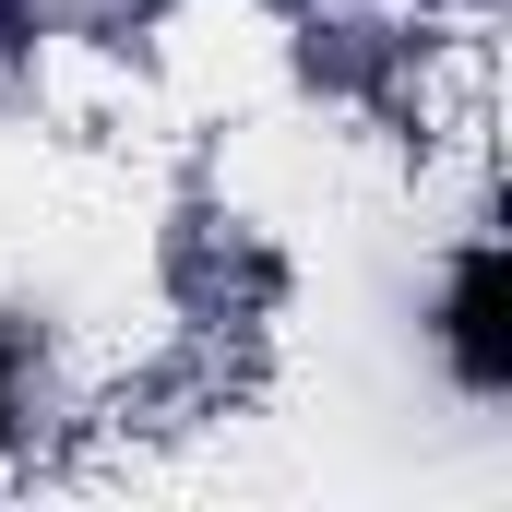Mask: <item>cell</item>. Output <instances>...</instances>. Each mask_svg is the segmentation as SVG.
Here are the masks:
<instances>
[{
    "mask_svg": "<svg viewBox=\"0 0 512 512\" xmlns=\"http://www.w3.org/2000/svg\"><path fill=\"white\" fill-rule=\"evenodd\" d=\"M441 358H453L465 393H512V251H501V239H465V251H453Z\"/></svg>",
    "mask_w": 512,
    "mask_h": 512,
    "instance_id": "cell-1",
    "label": "cell"
}]
</instances>
